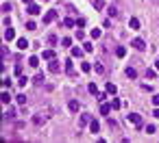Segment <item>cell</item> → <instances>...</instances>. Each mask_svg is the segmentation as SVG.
<instances>
[{
	"instance_id": "10",
	"label": "cell",
	"mask_w": 159,
	"mask_h": 143,
	"mask_svg": "<svg viewBox=\"0 0 159 143\" xmlns=\"http://www.w3.org/2000/svg\"><path fill=\"white\" fill-rule=\"evenodd\" d=\"M83 52H85V48H72V57L74 59H81V57H83Z\"/></svg>"
},
{
	"instance_id": "27",
	"label": "cell",
	"mask_w": 159,
	"mask_h": 143,
	"mask_svg": "<svg viewBox=\"0 0 159 143\" xmlns=\"http://www.w3.org/2000/svg\"><path fill=\"white\" fill-rule=\"evenodd\" d=\"M0 100H2V104H9V100H11V98H9V93H7V91H2V96H0Z\"/></svg>"
},
{
	"instance_id": "36",
	"label": "cell",
	"mask_w": 159,
	"mask_h": 143,
	"mask_svg": "<svg viewBox=\"0 0 159 143\" xmlns=\"http://www.w3.org/2000/svg\"><path fill=\"white\" fill-rule=\"evenodd\" d=\"M94 7H96V9H102V7H105V0H96Z\"/></svg>"
},
{
	"instance_id": "2",
	"label": "cell",
	"mask_w": 159,
	"mask_h": 143,
	"mask_svg": "<svg viewBox=\"0 0 159 143\" xmlns=\"http://www.w3.org/2000/svg\"><path fill=\"white\" fill-rule=\"evenodd\" d=\"M46 122H48V115H44V113L33 115V124H35V126H44Z\"/></svg>"
},
{
	"instance_id": "40",
	"label": "cell",
	"mask_w": 159,
	"mask_h": 143,
	"mask_svg": "<svg viewBox=\"0 0 159 143\" xmlns=\"http://www.w3.org/2000/svg\"><path fill=\"white\" fill-rule=\"evenodd\" d=\"M76 39H85V33H83V30H81V28H79V30H76Z\"/></svg>"
},
{
	"instance_id": "26",
	"label": "cell",
	"mask_w": 159,
	"mask_h": 143,
	"mask_svg": "<svg viewBox=\"0 0 159 143\" xmlns=\"http://www.w3.org/2000/svg\"><path fill=\"white\" fill-rule=\"evenodd\" d=\"M35 28H37V24H35L33 20H29V22H26V30H35Z\"/></svg>"
},
{
	"instance_id": "22",
	"label": "cell",
	"mask_w": 159,
	"mask_h": 143,
	"mask_svg": "<svg viewBox=\"0 0 159 143\" xmlns=\"http://www.w3.org/2000/svg\"><path fill=\"white\" fill-rule=\"evenodd\" d=\"M94 69H96V74H105V65L98 63V61H96V65H94Z\"/></svg>"
},
{
	"instance_id": "19",
	"label": "cell",
	"mask_w": 159,
	"mask_h": 143,
	"mask_svg": "<svg viewBox=\"0 0 159 143\" xmlns=\"http://www.w3.org/2000/svg\"><path fill=\"white\" fill-rule=\"evenodd\" d=\"M42 57L46 59V61H52V59H54V52H52V50H44V54H42Z\"/></svg>"
},
{
	"instance_id": "49",
	"label": "cell",
	"mask_w": 159,
	"mask_h": 143,
	"mask_svg": "<svg viewBox=\"0 0 159 143\" xmlns=\"http://www.w3.org/2000/svg\"><path fill=\"white\" fill-rule=\"evenodd\" d=\"M44 2H48V0H44Z\"/></svg>"
},
{
	"instance_id": "44",
	"label": "cell",
	"mask_w": 159,
	"mask_h": 143,
	"mask_svg": "<svg viewBox=\"0 0 159 143\" xmlns=\"http://www.w3.org/2000/svg\"><path fill=\"white\" fill-rule=\"evenodd\" d=\"M2 87H4V89H7V87H11V80H9V78H4V80H2Z\"/></svg>"
},
{
	"instance_id": "3",
	"label": "cell",
	"mask_w": 159,
	"mask_h": 143,
	"mask_svg": "<svg viewBox=\"0 0 159 143\" xmlns=\"http://www.w3.org/2000/svg\"><path fill=\"white\" fill-rule=\"evenodd\" d=\"M57 20V9H50L46 15H44V24H50V22Z\"/></svg>"
},
{
	"instance_id": "18",
	"label": "cell",
	"mask_w": 159,
	"mask_h": 143,
	"mask_svg": "<svg viewBox=\"0 0 159 143\" xmlns=\"http://www.w3.org/2000/svg\"><path fill=\"white\" fill-rule=\"evenodd\" d=\"M68 108H70V111H72V113H76V111H79V102H76V100H70Z\"/></svg>"
},
{
	"instance_id": "33",
	"label": "cell",
	"mask_w": 159,
	"mask_h": 143,
	"mask_svg": "<svg viewBox=\"0 0 159 143\" xmlns=\"http://www.w3.org/2000/svg\"><path fill=\"white\" fill-rule=\"evenodd\" d=\"M70 43H72V39H70V37H63V39H61V46H65V48H68Z\"/></svg>"
},
{
	"instance_id": "5",
	"label": "cell",
	"mask_w": 159,
	"mask_h": 143,
	"mask_svg": "<svg viewBox=\"0 0 159 143\" xmlns=\"http://www.w3.org/2000/svg\"><path fill=\"white\" fill-rule=\"evenodd\" d=\"M65 74L68 76H74L76 72H74V63H72V59H68V61H65Z\"/></svg>"
},
{
	"instance_id": "28",
	"label": "cell",
	"mask_w": 159,
	"mask_h": 143,
	"mask_svg": "<svg viewBox=\"0 0 159 143\" xmlns=\"http://www.w3.org/2000/svg\"><path fill=\"white\" fill-rule=\"evenodd\" d=\"M100 35H102V30H100V28H92V37H94V39H98Z\"/></svg>"
},
{
	"instance_id": "7",
	"label": "cell",
	"mask_w": 159,
	"mask_h": 143,
	"mask_svg": "<svg viewBox=\"0 0 159 143\" xmlns=\"http://www.w3.org/2000/svg\"><path fill=\"white\" fill-rule=\"evenodd\" d=\"M48 69H50V72H52V74H57V72H59V69H61V65H59V61H57V59H52V61H50V63H48Z\"/></svg>"
},
{
	"instance_id": "25",
	"label": "cell",
	"mask_w": 159,
	"mask_h": 143,
	"mask_svg": "<svg viewBox=\"0 0 159 143\" xmlns=\"http://www.w3.org/2000/svg\"><path fill=\"white\" fill-rule=\"evenodd\" d=\"M29 65H31V67H37V65H39V59H37V57H31V59H29Z\"/></svg>"
},
{
	"instance_id": "42",
	"label": "cell",
	"mask_w": 159,
	"mask_h": 143,
	"mask_svg": "<svg viewBox=\"0 0 159 143\" xmlns=\"http://www.w3.org/2000/svg\"><path fill=\"white\" fill-rule=\"evenodd\" d=\"M146 132L153 135V132H155V126H153V124H150V126H146Z\"/></svg>"
},
{
	"instance_id": "38",
	"label": "cell",
	"mask_w": 159,
	"mask_h": 143,
	"mask_svg": "<svg viewBox=\"0 0 159 143\" xmlns=\"http://www.w3.org/2000/svg\"><path fill=\"white\" fill-rule=\"evenodd\" d=\"M2 11H4V13H9V11H11V4H9V2H2Z\"/></svg>"
},
{
	"instance_id": "29",
	"label": "cell",
	"mask_w": 159,
	"mask_h": 143,
	"mask_svg": "<svg viewBox=\"0 0 159 143\" xmlns=\"http://www.w3.org/2000/svg\"><path fill=\"white\" fill-rule=\"evenodd\" d=\"M92 67H94L92 63H81V69L83 72H92Z\"/></svg>"
},
{
	"instance_id": "20",
	"label": "cell",
	"mask_w": 159,
	"mask_h": 143,
	"mask_svg": "<svg viewBox=\"0 0 159 143\" xmlns=\"http://www.w3.org/2000/svg\"><path fill=\"white\" fill-rule=\"evenodd\" d=\"M39 13V7L37 4H29V15H37Z\"/></svg>"
},
{
	"instance_id": "41",
	"label": "cell",
	"mask_w": 159,
	"mask_h": 143,
	"mask_svg": "<svg viewBox=\"0 0 159 143\" xmlns=\"http://www.w3.org/2000/svg\"><path fill=\"white\" fill-rule=\"evenodd\" d=\"M18 102H20V104L26 102V96H24V93H20V96H18Z\"/></svg>"
},
{
	"instance_id": "30",
	"label": "cell",
	"mask_w": 159,
	"mask_h": 143,
	"mask_svg": "<svg viewBox=\"0 0 159 143\" xmlns=\"http://www.w3.org/2000/svg\"><path fill=\"white\" fill-rule=\"evenodd\" d=\"M44 80H46V78H44V74H37V76H35V80H33V82H35V85H42Z\"/></svg>"
},
{
	"instance_id": "43",
	"label": "cell",
	"mask_w": 159,
	"mask_h": 143,
	"mask_svg": "<svg viewBox=\"0 0 159 143\" xmlns=\"http://www.w3.org/2000/svg\"><path fill=\"white\" fill-rule=\"evenodd\" d=\"M15 76H22V65H15Z\"/></svg>"
},
{
	"instance_id": "21",
	"label": "cell",
	"mask_w": 159,
	"mask_h": 143,
	"mask_svg": "<svg viewBox=\"0 0 159 143\" xmlns=\"http://www.w3.org/2000/svg\"><path fill=\"white\" fill-rule=\"evenodd\" d=\"M29 46H31V43L26 41V39H18V48H20V50H26Z\"/></svg>"
},
{
	"instance_id": "17",
	"label": "cell",
	"mask_w": 159,
	"mask_h": 143,
	"mask_svg": "<svg viewBox=\"0 0 159 143\" xmlns=\"http://www.w3.org/2000/svg\"><path fill=\"white\" fill-rule=\"evenodd\" d=\"M61 24H63V26H65V28H72V26H74V24H76V22H74V20H72V18H65V20H63V22H61Z\"/></svg>"
},
{
	"instance_id": "8",
	"label": "cell",
	"mask_w": 159,
	"mask_h": 143,
	"mask_svg": "<svg viewBox=\"0 0 159 143\" xmlns=\"http://www.w3.org/2000/svg\"><path fill=\"white\" fill-rule=\"evenodd\" d=\"M4 39H7V41L15 39V33H13V28H11V26H7V30H4Z\"/></svg>"
},
{
	"instance_id": "9",
	"label": "cell",
	"mask_w": 159,
	"mask_h": 143,
	"mask_svg": "<svg viewBox=\"0 0 159 143\" xmlns=\"http://www.w3.org/2000/svg\"><path fill=\"white\" fill-rule=\"evenodd\" d=\"M107 93H109V96H116V93H118V87L113 85V82H107Z\"/></svg>"
},
{
	"instance_id": "31",
	"label": "cell",
	"mask_w": 159,
	"mask_h": 143,
	"mask_svg": "<svg viewBox=\"0 0 159 143\" xmlns=\"http://www.w3.org/2000/svg\"><path fill=\"white\" fill-rule=\"evenodd\" d=\"M96 100H98V102H105V100H107V93H100V91H98V93H96Z\"/></svg>"
},
{
	"instance_id": "6",
	"label": "cell",
	"mask_w": 159,
	"mask_h": 143,
	"mask_svg": "<svg viewBox=\"0 0 159 143\" xmlns=\"http://www.w3.org/2000/svg\"><path fill=\"white\" fill-rule=\"evenodd\" d=\"M90 122H92V115L90 113H83V115H81V119H79V126L83 128V126H87Z\"/></svg>"
},
{
	"instance_id": "13",
	"label": "cell",
	"mask_w": 159,
	"mask_h": 143,
	"mask_svg": "<svg viewBox=\"0 0 159 143\" xmlns=\"http://www.w3.org/2000/svg\"><path fill=\"white\" fill-rule=\"evenodd\" d=\"M90 130H92V132H94V135H96V132H98V130H100V124H98V122H96V119H92V122H90Z\"/></svg>"
},
{
	"instance_id": "46",
	"label": "cell",
	"mask_w": 159,
	"mask_h": 143,
	"mask_svg": "<svg viewBox=\"0 0 159 143\" xmlns=\"http://www.w3.org/2000/svg\"><path fill=\"white\" fill-rule=\"evenodd\" d=\"M153 115H155V117H157V119H159V106H157V108H155V111H153Z\"/></svg>"
},
{
	"instance_id": "15",
	"label": "cell",
	"mask_w": 159,
	"mask_h": 143,
	"mask_svg": "<svg viewBox=\"0 0 159 143\" xmlns=\"http://www.w3.org/2000/svg\"><path fill=\"white\" fill-rule=\"evenodd\" d=\"M129 26H131L133 30H138V28H140V20H138V18H131V20H129Z\"/></svg>"
},
{
	"instance_id": "12",
	"label": "cell",
	"mask_w": 159,
	"mask_h": 143,
	"mask_svg": "<svg viewBox=\"0 0 159 143\" xmlns=\"http://www.w3.org/2000/svg\"><path fill=\"white\" fill-rule=\"evenodd\" d=\"M109 111H111V104L100 102V115H109Z\"/></svg>"
},
{
	"instance_id": "32",
	"label": "cell",
	"mask_w": 159,
	"mask_h": 143,
	"mask_svg": "<svg viewBox=\"0 0 159 143\" xmlns=\"http://www.w3.org/2000/svg\"><path fill=\"white\" fill-rule=\"evenodd\" d=\"M83 48H85V52H92V50H94V46H92L90 41H85V43H83Z\"/></svg>"
},
{
	"instance_id": "34",
	"label": "cell",
	"mask_w": 159,
	"mask_h": 143,
	"mask_svg": "<svg viewBox=\"0 0 159 143\" xmlns=\"http://www.w3.org/2000/svg\"><path fill=\"white\" fill-rule=\"evenodd\" d=\"M26 80H29L26 76H20V78H18V85H20V87H24V85H26Z\"/></svg>"
},
{
	"instance_id": "48",
	"label": "cell",
	"mask_w": 159,
	"mask_h": 143,
	"mask_svg": "<svg viewBox=\"0 0 159 143\" xmlns=\"http://www.w3.org/2000/svg\"><path fill=\"white\" fill-rule=\"evenodd\" d=\"M155 69H159V61H157V63H155Z\"/></svg>"
},
{
	"instance_id": "24",
	"label": "cell",
	"mask_w": 159,
	"mask_h": 143,
	"mask_svg": "<svg viewBox=\"0 0 159 143\" xmlns=\"http://www.w3.org/2000/svg\"><path fill=\"white\" fill-rule=\"evenodd\" d=\"M87 91L96 96V93H98V87H96V82H90V85H87Z\"/></svg>"
},
{
	"instance_id": "14",
	"label": "cell",
	"mask_w": 159,
	"mask_h": 143,
	"mask_svg": "<svg viewBox=\"0 0 159 143\" xmlns=\"http://www.w3.org/2000/svg\"><path fill=\"white\" fill-rule=\"evenodd\" d=\"M124 74H127L129 78H138V69H135V67H127V72H124Z\"/></svg>"
},
{
	"instance_id": "16",
	"label": "cell",
	"mask_w": 159,
	"mask_h": 143,
	"mask_svg": "<svg viewBox=\"0 0 159 143\" xmlns=\"http://www.w3.org/2000/svg\"><path fill=\"white\" fill-rule=\"evenodd\" d=\"M124 54H127V48H124V46H118V48H116V57H118V59H122Z\"/></svg>"
},
{
	"instance_id": "45",
	"label": "cell",
	"mask_w": 159,
	"mask_h": 143,
	"mask_svg": "<svg viewBox=\"0 0 159 143\" xmlns=\"http://www.w3.org/2000/svg\"><path fill=\"white\" fill-rule=\"evenodd\" d=\"M153 104H155V106H159V93H157V96H153Z\"/></svg>"
},
{
	"instance_id": "35",
	"label": "cell",
	"mask_w": 159,
	"mask_h": 143,
	"mask_svg": "<svg viewBox=\"0 0 159 143\" xmlns=\"http://www.w3.org/2000/svg\"><path fill=\"white\" fill-rule=\"evenodd\" d=\"M155 74H157L155 69H146V78H155Z\"/></svg>"
},
{
	"instance_id": "23",
	"label": "cell",
	"mask_w": 159,
	"mask_h": 143,
	"mask_svg": "<svg viewBox=\"0 0 159 143\" xmlns=\"http://www.w3.org/2000/svg\"><path fill=\"white\" fill-rule=\"evenodd\" d=\"M120 106H122V102H120L118 98H113V100H111V108H113V111H118Z\"/></svg>"
},
{
	"instance_id": "39",
	"label": "cell",
	"mask_w": 159,
	"mask_h": 143,
	"mask_svg": "<svg viewBox=\"0 0 159 143\" xmlns=\"http://www.w3.org/2000/svg\"><path fill=\"white\" fill-rule=\"evenodd\" d=\"M107 122H109V128H118V124H116V119H111V117H109V119H107Z\"/></svg>"
},
{
	"instance_id": "47",
	"label": "cell",
	"mask_w": 159,
	"mask_h": 143,
	"mask_svg": "<svg viewBox=\"0 0 159 143\" xmlns=\"http://www.w3.org/2000/svg\"><path fill=\"white\" fill-rule=\"evenodd\" d=\"M22 2H24V4H33V0H22Z\"/></svg>"
},
{
	"instance_id": "1",
	"label": "cell",
	"mask_w": 159,
	"mask_h": 143,
	"mask_svg": "<svg viewBox=\"0 0 159 143\" xmlns=\"http://www.w3.org/2000/svg\"><path fill=\"white\" fill-rule=\"evenodd\" d=\"M127 122L133 124L135 128H142V115H138V113H129V115H127Z\"/></svg>"
},
{
	"instance_id": "4",
	"label": "cell",
	"mask_w": 159,
	"mask_h": 143,
	"mask_svg": "<svg viewBox=\"0 0 159 143\" xmlns=\"http://www.w3.org/2000/svg\"><path fill=\"white\" fill-rule=\"evenodd\" d=\"M131 46H133L135 50H146V43H144V39H140V37H135V39L131 41Z\"/></svg>"
},
{
	"instance_id": "11",
	"label": "cell",
	"mask_w": 159,
	"mask_h": 143,
	"mask_svg": "<svg viewBox=\"0 0 159 143\" xmlns=\"http://www.w3.org/2000/svg\"><path fill=\"white\" fill-rule=\"evenodd\" d=\"M107 13L111 15V18H120V11H118V7H113V4H111L109 9H107Z\"/></svg>"
},
{
	"instance_id": "37",
	"label": "cell",
	"mask_w": 159,
	"mask_h": 143,
	"mask_svg": "<svg viewBox=\"0 0 159 143\" xmlns=\"http://www.w3.org/2000/svg\"><path fill=\"white\" fill-rule=\"evenodd\" d=\"M48 43H50V46H54V43H57V37H54V35H48Z\"/></svg>"
}]
</instances>
